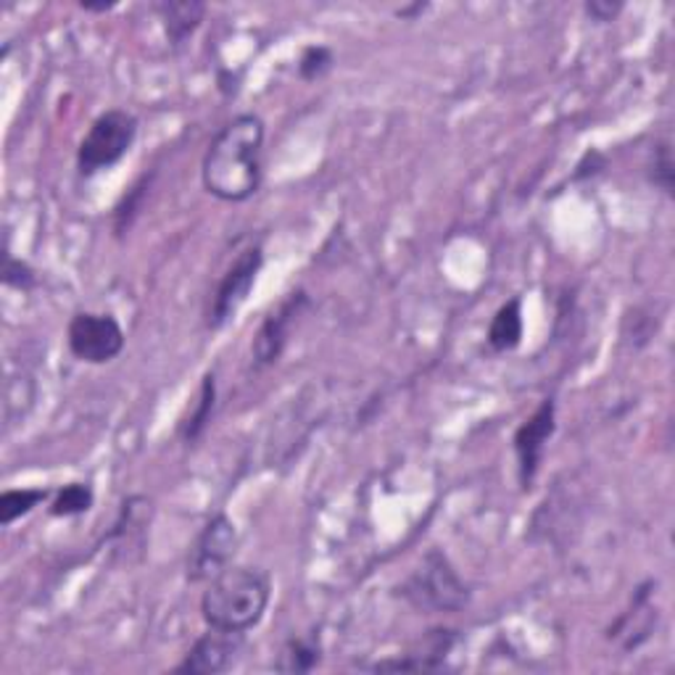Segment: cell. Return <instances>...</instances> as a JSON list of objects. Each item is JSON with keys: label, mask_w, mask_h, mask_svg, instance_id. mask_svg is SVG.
Returning <instances> with one entry per match:
<instances>
[{"label": "cell", "mask_w": 675, "mask_h": 675, "mask_svg": "<svg viewBox=\"0 0 675 675\" xmlns=\"http://www.w3.org/2000/svg\"><path fill=\"white\" fill-rule=\"evenodd\" d=\"M264 122L241 114L228 122L203 153L201 180L206 193L228 203H243L262 188Z\"/></svg>", "instance_id": "obj_1"}, {"label": "cell", "mask_w": 675, "mask_h": 675, "mask_svg": "<svg viewBox=\"0 0 675 675\" xmlns=\"http://www.w3.org/2000/svg\"><path fill=\"white\" fill-rule=\"evenodd\" d=\"M270 596L272 583L264 570L232 565L206 583L201 615L209 628L245 633L262 623Z\"/></svg>", "instance_id": "obj_2"}, {"label": "cell", "mask_w": 675, "mask_h": 675, "mask_svg": "<svg viewBox=\"0 0 675 675\" xmlns=\"http://www.w3.org/2000/svg\"><path fill=\"white\" fill-rule=\"evenodd\" d=\"M138 138V119L124 109H109L88 127L77 148V172L93 178L98 172L117 167L132 151Z\"/></svg>", "instance_id": "obj_3"}, {"label": "cell", "mask_w": 675, "mask_h": 675, "mask_svg": "<svg viewBox=\"0 0 675 675\" xmlns=\"http://www.w3.org/2000/svg\"><path fill=\"white\" fill-rule=\"evenodd\" d=\"M401 596L417 609L460 612L467 607L470 588L452 567V562L446 560V554L433 548L422 557V565L414 570L412 578L404 583Z\"/></svg>", "instance_id": "obj_4"}, {"label": "cell", "mask_w": 675, "mask_h": 675, "mask_svg": "<svg viewBox=\"0 0 675 675\" xmlns=\"http://www.w3.org/2000/svg\"><path fill=\"white\" fill-rule=\"evenodd\" d=\"M124 330L114 314L77 312L67 328V346L77 362L109 364L122 354Z\"/></svg>", "instance_id": "obj_5"}, {"label": "cell", "mask_w": 675, "mask_h": 675, "mask_svg": "<svg viewBox=\"0 0 675 675\" xmlns=\"http://www.w3.org/2000/svg\"><path fill=\"white\" fill-rule=\"evenodd\" d=\"M238 544V527L224 512H216L206 525L201 527L199 538L188 554V581L190 583H209L216 575L230 567L235 557Z\"/></svg>", "instance_id": "obj_6"}, {"label": "cell", "mask_w": 675, "mask_h": 675, "mask_svg": "<svg viewBox=\"0 0 675 675\" xmlns=\"http://www.w3.org/2000/svg\"><path fill=\"white\" fill-rule=\"evenodd\" d=\"M264 253L262 245H249L235 256V262L230 264V270L222 274L220 285H216L214 301L209 309V328L220 330L228 325L230 320H235L238 309L245 304L249 299L253 283H256L259 272H262Z\"/></svg>", "instance_id": "obj_7"}, {"label": "cell", "mask_w": 675, "mask_h": 675, "mask_svg": "<svg viewBox=\"0 0 675 675\" xmlns=\"http://www.w3.org/2000/svg\"><path fill=\"white\" fill-rule=\"evenodd\" d=\"M554 431H557V404H554V399L541 401L538 410L515 431L512 446H515L517 475L523 491L531 488L533 481H536L541 462H544L546 443L552 441Z\"/></svg>", "instance_id": "obj_8"}, {"label": "cell", "mask_w": 675, "mask_h": 675, "mask_svg": "<svg viewBox=\"0 0 675 675\" xmlns=\"http://www.w3.org/2000/svg\"><path fill=\"white\" fill-rule=\"evenodd\" d=\"M245 652V633L209 628V633L190 646L185 659L174 667L182 675H220L238 667Z\"/></svg>", "instance_id": "obj_9"}, {"label": "cell", "mask_w": 675, "mask_h": 675, "mask_svg": "<svg viewBox=\"0 0 675 675\" xmlns=\"http://www.w3.org/2000/svg\"><path fill=\"white\" fill-rule=\"evenodd\" d=\"M304 306H306V293L295 291L288 295L283 304L274 309L270 316H266V320L262 322V328H259V333L253 335V343H251L253 367L256 370L272 367V364L283 356L295 316H299V312Z\"/></svg>", "instance_id": "obj_10"}, {"label": "cell", "mask_w": 675, "mask_h": 675, "mask_svg": "<svg viewBox=\"0 0 675 675\" xmlns=\"http://www.w3.org/2000/svg\"><path fill=\"white\" fill-rule=\"evenodd\" d=\"M153 11L159 13L169 46L182 48L203 24L206 3H201V0H159V3H153Z\"/></svg>", "instance_id": "obj_11"}, {"label": "cell", "mask_w": 675, "mask_h": 675, "mask_svg": "<svg viewBox=\"0 0 675 675\" xmlns=\"http://www.w3.org/2000/svg\"><path fill=\"white\" fill-rule=\"evenodd\" d=\"M523 301L510 299L506 304L496 309L494 320L488 325V346L496 351V354H506V351H515L520 343H523Z\"/></svg>", "instance_id": "obj_12"}, {"label": "cell", "mask_w": 675, "mask_h": 675, "mask_svg": "<svg viewBox=\"0 0 675 675\" xmlns=\"http://www.w3.org/2000/svg\"><path fill=\"white\" fill-rule=\"evenodd\" d=\"M214 406H216V377L214 372H206L201 380L199 399H195L193 410H190L185 417L180 420L178 433L185 443H195L203 435V431L209 427L211 417H214Z\"/></svg>", "instance_id": "obj_13"}, {"label": "cell", "mask_w": 675, "mask_h": 675, "mask_svg": "<svg viewBox=\"0 0 675 675\" xmlns=\"http://www.w3.org/2000/svg\"><path fill=\"white\" fill-rule=\"evenodd\" d=\"M322 659V644L316 636H299L291 638L278 654L274 671L280 673H309L320 665Z\"/></svg>", "instance_id": "obj_14"}, {"label": "cell", "mask_w": 675, "mask_h": 675, "mask_svg": "<svg viewBox=\"0 0 675 675\" xmlns=\"http://www.w3.org/2000/svg\"><path fill=\"white\" fill-rule=\"evenodd\" d=\"M95 494L93 488H90V483H69L63 485V488L56 491L51 506H48V512H51L53 517H80L84 512L93 510Z\"/></svg>", "instance_id": "obj_15"}, {"label": "cell", "mask_w": 675, "mask_h": 675, "mask_svg": "<svg viewBox=\"0 0 675 675\" xmlns=\"http://www.w3.org/2000/svg\"><path fill=\"white\" fill-rule=\"evenodd\" d=\"M51 496L46 488H9L0 496V523L9 527L19 517L30 515L34 506H40Z\"/></svg>", "instance_id": "obj_16"}, {"label": "cell", "mask_w": 675, "mask_h": 675, "mask_svg": "<svg viewBox=\"0 0 675 675\" xmlns=\"http://www.w3.org/2000/svg\"><path fill=\"white\" fill-rule=\"evenodd\" d=\"M335 67V53L328 46H306L295 63V72L304 82L322 80Z\"/></svg>", "instance_id": "obj_17"}, {"label": "cell", "mask_w": 675, "mask_h": 675, "mask_svg": "<svg viewBox=\"0 0 675 675\" xmlns=\"http://www.w3.org/2000/svg\"><path fill=\"white\" fill-rule=\"evenodd\" d=\"M145 182L148 180H140L138 185H132L130 190H127L124 199L117 203V209H114L117 235H124V232L132 228V222H135V216L140 214V206H143V199H145Z\"/></svg>", "instance_id": "obj_18"}, {"label": "cell", "mask_w": 675, "mask_h": 675, "mask_svg": "<svg viewBox=\"0 0 675 675\" xmlns=\"http://www.w3.org/2000/svg\"><path fill=\"white\" fill-rule=\"evenodd\" d=\"M649 180L657 185L663 193H673V151H671V140H663V143L654 145L652 153V164H649Z\"/></svg>", "instance_id": "obj_19"}, {"label": "cell", "mask_w": 675, "mask_h": 675, "mask_svg": "<svg viewBox=\"0 0 675 675\" xmlns=\"http://www.w3.org/2000/svg\"><path fill=\"white\" fill-rule=\"evenodd\" d=\"M3 283L13 288V291L30 293L38 288V272H34L32 266L24 262V259H17V256H11V253H6Z\"/></svg>", "instance_id": "obj_20"}, {"label": "cell", "mask_w": 675, "mask_h": 675, "mask_svg": "<svg viewBox=\"0 0 675 675\" xmlns=\"http://www.w3.org/2000/svg\"><path fill=\"white\" fill-rule=\"evenodd\" d=\"M583 11L596 24H609V21H615L623 13V3H617V0H588L583 6Z\"/></svg>", "instance_id": "obj_21"}, {"label": "cell", "mask_w": 675, "mask_h": 675, "mask_svg": "<svg viewBox=\"0 0 675 675\" xmlns=\"http://www.w3.org/2000/svg\"><path fill=\"white\" fill-rule=\"evenodd\" d=\"M427 9H431V6H427V3H412V6H401V9H396L393 13H396L399 19H417Z\"/></svg>", "instance_id": "obj_22"}, {"label": "cell", "mask_w": 675, "mask_h": 675, "mask_svg": "<svg viewBox=\"0 0 675 675\" xmlns=\"http://www.w3.org/2000/svg\"><path fill=\"white\" fill-rule=\"evenodd\" d=\"M117 6H119L117 0H114V3H103V0H101V3H93V0H80V9L88 11V13H109V11H114Z\"/></svg>", "instance_id": "obj_23"}]
</instances>
